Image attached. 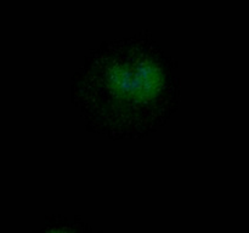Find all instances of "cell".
Wrapping results in <instances>:
<instances>
[{
  "label": "cell",
  "instance_id": "obj_1",
  "mask_svg": "<svg viewBox=\"0 0 249 233\" xmlns=\"http://www.w3.org/2000/svg\"><path fill=\"white\" fill-rule=\"evenodd\" d=\"M174 94L160 51L133 40L100 50L74 85L83 116L111 137L133 138L152 131L168 118Z\"/></svg>",
  "mask_w": 249,
  "mask_h": 233
},
{
  "label": "cell",
  "instance_id": "obj_2",
  "mask_svg": "<svg viewBox=\"0 0 249 233\" xmlns=\"http://www.w3.org/2000/svg\"><path fill=\"white\" fill-rule=\"evenodd\" d=\"M48 233H68V232H65V231H50V232Z\"/></svg>",
  "mask_w": 249,
  "mask_h": 233
}]
</instances>
